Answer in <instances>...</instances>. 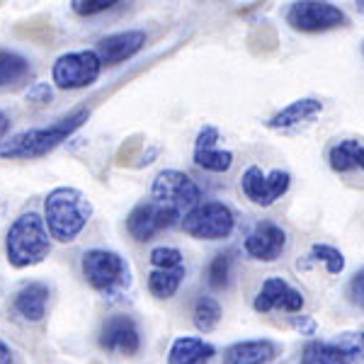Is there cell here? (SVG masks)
<instances>
[{"instance_id":"cell-17","label":"cell","mask_w":364,"mask_h":364,"mask_svg":"<svg viewBox=\"0 0 364 364\" xmlns=\"http://www.w3.org/2000/svg\"><path fill=\"white\" fill-rule=\"evenodd\" d=\"M277 357V348L269 340H245L224 352V364H269Z\"/></svg>"},{"instance_id":"cell-10","label":"cell","mask_w":364,"mask_h":364,"mask_svg":"<svg viewBox=\"0 0 364 364\" xmlns=\"http://www.w3.org/2000/svg\"><path fill=\"white\" fill-rule=\"evenodd\" d=\"M178 219H180V214L173 207L161 204L154 199V202L139 204V207L129 214L127 228H129V233H132V238H136L144 243V240L154 238L156 233H161L163 228H170Z\"/></svg>"},{"instance_id":"cell-31","label":"cell","mask_w":364,"mask_h":364,"mask_svg":"<svg viewBox=\"0 0 364 364\" xmlns=\"http://www.w3.org/2000/svg\"><path fill=\"white\" fill-rule=\"evenodd\" d=\"M0 364H13V352H10V348L3 340H0Z\"/></svg>"},{"instance_id":"cell-13","label":"cell","mask_w":364,"mask_h":364,"mask_svg":"<svg viewBox=\"0 0 364 364\" xmlns=\"http://www.w3.org/2000/svg\"><path fill=\"white\" fill-rule=\"evenodd\" d=\"M219 139H221L219 129L211 124H207L197 134L195 163L202 170H209V173H226V170L233 166V154L231 151L219 149Z\"/></svg>"},{"instance_id":"cell-18","label":"cell","mask_w":364,"mask_h":364,"mask_svg":"<svg viewBox=\"0 0 364 364\" xmlns=\"http://www.w3.org/2000/svg\"><path fill=\"white\" fill-rule=\"evenodd\" d=\"M214 355H216L214 345L204 343L202 338L182 336L170 348L168 364H209Z\"/></svg>"},{"instance_id":"cell-9","label":"cell","mask_w":364,"mask_h":364,"mask_svg":"<svg viewBox=\"0 0 364 364\" xmlns=\"http://www.w3.org/2000/svg\"><path fill=\"white\" fill-rule=\"evenodd\" d=\"M289 173L287 170H272L269 175L262 173L257 166H250L240 178V187H243V195L250 199L257 207H269L277 199L289 190Z\"/></svg>"},{"instance_id":"cell-16","label":"cell","mask_w":364,"mask_h":364,"mask_svg":"<svg viewBox=\"0 0 364 364\" xmlns=\"http://www.w3.org/2000/svg\"><path fill=\"white\" fill-rule=\"evenodd\" d=\"M287 245V233L274 224H260L245 238V250L250 257L262 262H274Z\"/></svg>"},{"instance_id":"cell-1","label":"cell","mask_w":364,"mask_h":364,"mask_svg":"<svg viewBox=\"0 0 364 364\" xmlns=\"http://www.w3.org/2000/svg\"><path fill=\"white\" fill-rule=\"evenodd\" d=\"M92 216V204L75 187H56L44 202V226L58 243H70L80 236Z\"/></svg>"},{"instance_id":"cell-25","label":"cell","mask_w":364,"mask_h":364,"mask_svg":"<svg viewBox=\"0 0 364 364\" xmlns=\"http://www.w3.org/2000/svg\"><path fill=\"white\" fill-rule=\"evenodd\" d=\"M311 257L323 262L326 269H328V274H340L345 269V255L338 248H333V245L316 243L314 248H311Z\"/></svg>"},{"instance_id":"cell-12","label":"cell","mask_w":364,"mask_h":364,"mask_svg":"<svg viewBox=\"0 0 364 364\" xmlns=\"http://www.w3.org/2000/svg\"><path fill=\"white\" fill-rule=\"evenodd\" d=\"M255 311L260 314H269V311H287V314H299L304 309V296L301 291L291 289L284 279L272 277L262 284L260 294L255 296Z\"/></svg>"},{"instance_id":"cell-28","label":"cell","mask_w":364,"mask_h":364,"mask_svg":"<svg viewBox=\"0 0 364 364\" xmlns=\"http://www.w3.org/2000/svg\"><path fill=\"white\" fill-rule=\"evenodd\" d=\"M119 0H70V8H73L75 15H83V17H90V15H97V13H105V10L114 8Z\"/></svg>"},{"instance_id":"cell-15","label":"cell","mask_w":364,"mask_h":364,"mask_svg":"<svg viewBox=\"0 0 364 364\" xmlns=\"http://www.w3.org/2000/svg\"><path fill=\"white\" fill-rule=\"evenodd\" d=\"M323 114V105L316 97H301L296 102H291L289 107L279 109L274 117L267 119V127L274 132H296L309 124H314L316 119Z\"/></svg>"},{"instance_id":"cell-21","label":"cell","mask_w":364,"mask_h":364,"mask_svg":"<svg viewBox=\"0 0 364 364\" xmlns=\"http://www.w3.org/2000/svg\"><path fill=\"white\" fill-rule=\"evenodd\" d=\"M301 364H352L348 352L333 343H309L301 355Z\"/></svg>"},{"instance_id":"cell-29","label":"cell","mask_w":364,"mask_h":364,"mask_svg":"<svg viewBox=\"0 0 364 364\" xmlns=\"http://www.w3.org/2000/svg\"><path fill=\"white\" fill-rule=\"evenodd\" d=\"M291 328H294L296 333H301V336H316V331H318V323H316L311 316H291Z\"/></svg>"},{"instance_id":"cell-20","label":"cell","mask_w":364,"mask_h":364,"mask_svg":"<svg viewBox=\"0 0 364 364\" xmlns=\"http://www.w3.org/2000/svg\"><path fill=\"white\" fill-rule=\"evenodd\" d=\"M362 158H364V146L357 139H345L336 144L328 154V163L336 173H350V170L362 168Z\"/></svg>"},{"instance_id":"cell-6","label":"cell","mask_w":364,"mask_h":364,"mask_svg":"<svg viewBox=\"0 0 364 364\" xmlns=\"http://www.w3.org/2000/svg\"><path fill=\"white\" fill-rule=\"evenodd\" d=\"M287 22L296 32H328L345 25V13L328 0H296L287 10Z\"/></svg>"},{"instance_id":"cell-24","label":"cell","mask_w":364,"mask_h":364,"mask_svg":"<svg viewBox=\"0 0 364 364\" xmlns=\"http://www.w3.org/2000/svg\"><path fill=\"white\" fill-rule=\"evenodd\" d=\"M221 323V306L216 299L202 296L195 306V328L199 333H211Z\"/></svg>"},{"instance_id":"cell-8","label":"cell","mask_w":364,"mask_h":364,"mask_svg":"<svg viewBox=\"0 0 364 364\" xmlns=\"http://www.w3.org/2000/svg\"><path fill=\"white\" fill-rule=\"evenodd\" d=\"M154 199L182 214L202 199V192L190 175L180 173V170H163L154 180Z\"/></svg>"},{"instance_id":"cell-7","label":"cell","mask_w":364,"mask_h":364,"mask_svg":"<svg viewBox=\"0 0 364 364\" xmlns=\"http://www.w3.org/2000/svg\"><path fill=\"white\" fill-rule=\"evenodd\" d=\"M102 63L95 51H73L56 58L51 68V80L61 90H78V87L92 85L100 78Z\"/></svg>"},{"instance_id":"cell-23","label":"cell","mask_w":364,"mask_h":364,"mask_svg":"<svg viewBox=\"0 0 364 364\" xmlns=\"http://www.w3.org/2000/svg\"><path fill=\"white\" fill-rule=\"evenodd\" d=\"M29 75V63L15 51H0V87L17 85Z\"/></svg>"},{"instance_id":"cell-3","label":"cell","mask_w":364,"mask_h":364,"mask_svg":"<svg viewBox=\"0 0 364 364\" xmlns=\"http://www.w3.org/2000/svg\"><path fill=\"white\" fill-rule=\"evenodd\" d=\"M5 250H8L10 265L17 269L39 265L51 250L49 231H46L42 216L29 211V214H22L20 219H15V224L8 231Z\"/></svg>"},{"instance_id":"cell-5","label":"cell","mask_w":364,"mask_h":364,"mask_svg":"<svg viewBox=\"0 0 364 364\" xmlns=\"http://www.w3.org/2000/svg\"><path fill=\"white\" fill-rule=\"evenodd\" d=\"M233 211L221 202H197L182 219L185 233L199 240H224L233 233Z\"/></svg>"},{"instance_id":"cell-22","label":"cell","mask_w":364,"mask_h":364,"mask_svg":"<svg viewBox=\"0 0 364 364\" xmlns=\"http://www.w3.org/2000/svg\"><path fill=\"white\" fill-rule=\"evenodd\" d=\"M182 277H185L182 267H170V269L156 267L154 272L149 274V291L156 299H170L180 289Z\"/></svg>"},{"instance_id":"cell-19","label":"cell","mask_w":364,"mask_h":364,"mask_svg":"<svg viewBox=\"0 0 364 364\" xmlns=\"http://www.w3.org/2000/svg\"><path fill=\"white\" fill-rule=\"evenodd\" d=\"M46 301H49V287L42 282H29L15 296V309L25 321H42L46 316Z\"/></svg>"},{"instance_id":"cell-11","label":"cell","mask_w":364,"mask_h":364,"mask_svg":"<svg viewBox=\"0 0 364 364\" xmlns=\"http://www.w3.org/2000/svg\"><path fill=\"white\" fill-rule=\"evenodd\" d=\"M100 348L122 357L136 355L141 348L136 323L129 316H112V318H107L102 323V331H100Z\"/></svg>"},{"instance_id":"cell-32","label":"cell","mask_w":364,"mask_h":364,"mask_svg":"<svg viewBox=\"0 0 364 364\" xmlns=\"http://www.w3.org/2000/svg\"><path fill=\"white\" fill-rule=\"evenodd\" d=\"M8 129H10V119L3 112H0V139H3L5 134H8Z\"/></svg>"},{"instance_id":"cell-26","label":"cell","mask_w":364,"mask_h":364,"mask_svg":"<svg viewBox=\"0 0 364 364\" xmlns=\"http://www.w3.org/2000/svg\"><path fill=\"white\" fill-rule=\"evenodd\" d=\"M231 277V255H216L209 265V284L214 289H224Z\"/></svg>"},{"instance_id":"cell-4","label":"cell","mask_w":364,"mask_h":364,"mask_svg":"<svg viewBox=\"0 0 364 364\" xmlns=\"http://www.w3.org/2000/svg\"><path fill=\"white\" fill-rule=\"evenodd\" d=\"M83 274L87 284L105 296H117L129 287V265L119 252L112 250H87L83 255Z\"/></svg>"},{"instance_id":"cell-14","label":"cell","mask_w":364,"mask_h":364,"mask_svg":"<svg viewBox=\"0 0 364 364\" xmlns=\"http://www.w3.org/2000/svg\"><path fill=\"white\" fill-rule=\"evenodd\" d=\"M146 44V34L139 29H129V32L112 34V37H105L97 44L95 54L102 66H119L127 58L136 56Z\"/></svg>"},{"instance_id":"cell-2","label":"cell","mask_w":364,"mask_h":364,"mask_svg":"<svg viewBox=\"0 0 364 364\" xmlns=\"http://www.w3.org/2000/svg\"><path fill=\"white\" fill-rule=\"evenodd\" d=\"M90 112L87 109H75L73 114L58 119L56 124L42 127V129H29L5 141L0 146V158H10V161H27V158H42L56 146H61L70 134L78 132L87 122Z\"/></svg>"},{"instance_id":"cell-30","label":"cell","mask_w":364,"mask_h":364,"mask_svg":"<svg viewBox=\"0 0 364 364\" xmlns=\"http://www.w3.org/2000/svg\"><path fill=\"white\" fill-rule=\"evenodd\" d=\"M362 284H364V274L357 272L350 284V299H352V304H357V306H362Z\"/></svg>"},{"instance_id":"cell-27","label":"cell","mask_w":364,"mask_h":364,"mask_svg":"<svg viewBox=\"0 0 364 364\" xmlns=\"http://www.w3.org/2000/svg\"><path fill=\"white\" fill-rule=\"evenodd\" d=\"M151 265L154 267H163V269H170V267H182V252L178 248H154L151 250Z\"/></svg>"}]
</instances>
